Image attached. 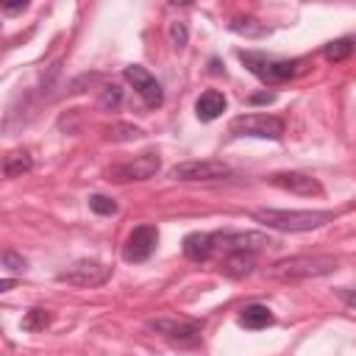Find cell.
Listing matches in <instances>:
<instances>
[{
	"instance_id": "4316f807",
	"label": "cell",
	"mask_w": 356,
	"mask_h": 356,
	"mask_svg": "<svg viewBox=\"0 0 356 356\" xmlns=\"http://www.w3.org/2000/svg\"><path fill=\"white\" fill-rule=\"evenodd\" d=\"M25 8H28V3H6V6H3V14L11 17V14H19V11H25Z\"/></svg>"
},
{
	"instance_id": "4fadbf2b",
	"label": "cell",
	"mask_w": 356,
	"mask_h": 356,
	"mask_svg": "<svg viewBox=\"0 0 356 356\" xmlns=\"http://www.w3.org/2000/svg\"><path fill=\"white\" fill-rule=\"evenodd\" d=\"M214 250H217L214 234H200V231H192V234H186V236H184V256H186L189 261L203 264V261H209V259L214 256Z\"/></svg>"
},
{
	"instance_id": "277c9868",
	"label": "cell",
	"mask_w": 356,
	"mask_h": 356,
	"mask_svg": "<svg viewBox=\"0 0 356 356\" xmlns=\"http://www.w3.org/2000/svg\"><path fill=\"white\" fill-rule=\"evenodd\" d=\"M234 136H256V139H281L284 136V120L273 114H242L231 120Z\"/></svg>"
},
{
	"instance_id": "7402d4cb",
	"label": "cell",
	"mask_w": 356,
	"mask_h": 356,
	"mask_svg": "<svg viewBox=\"0 0 356 356\" xmlns=\"http://www.w3.org/2000/svg\"><path fill=\"white\" fill-rule=\"evenodd\" d=\"M100 103L106 106V108H117L120 103H122V89L117 86V83H106L103 89H100Z\"/></svg>"
},
{
	"instance_id": "83f0119b",
	"label": "cell",
	"mask_w": 356,
	"mask_h": 356,
	"mask_svg": "<svg viewBox=\"0 0 356 356\" xmlns=\"http://www.w3.org/2000/svg\"><path fill=\"white\" fill-rule=\"evenodd\" d=\"M273 100H275L273 92H256V95H250V103H273Z\"/></svg>"
},
{
	"instance_id": "603a6c76",
	"label": "cell",
	"mask_w": 356,
	"mask_h": 356,
	"mask_svg": "<svg viewBox=\"0 0 356 356\" xmlns=\"http://www.w3.org/2000/svg\"><path fill=\"white\" fill-rule=\"evenodd\" d=\"M170 42L175 44V47H186V42H189V31H186V22H170Z\"/></svg>"
},
{
	"instance_id": "f546056e",
	"label": "cell",
	"mask_w": 356,
	"mask_h": 356,
	"mask_svg": "<svg viewBox=\"0 0 356 356\" xmlns=\"http://www.w3.org/2000/svg\"><path fill=\"white\" fill-rule=\"evenodd\" d=\"M11 286H14V278H3V281H0V292H8Z\"/></svg>"
},
{
	"instance_id": "ac0fdd59",
	"label": "cell",
	"mask_w": 356,
	"mask_h": 356,
	"mask_svg": "<svg viewBox=\"0 0 356 356\" xmlns=\"http://www.w3.org/2000/svg\"><path fill=\"white\" fill-rule=\"evenodd\" d=\"M353 47H356V42L353 39H334V42H328L325 47H323V56H325V61H345L350 53H353Z\"/></svg>"
},
{
	"instance_id": "7c38bea8",
	"label": "cell",
	"mask_w": 356,
	"mask_h": 356,
	"mask_svg": "<svg viewBox=\"0 0 356 356\" xmlns=\"http://www.w3.org/2000/svg\"><path fill=\"white\" fill-rule=\"evenodd\" d=\"M273 186L284 189V192H292V195H303V197H320L323 195V184L306 172H273L267 178Z\"/></svg>"
},
{
	"instance_id": "2e32d148",
	"label": "cell",
	"mask_w": 356,
	"mask_h": 356,
	"mask_svg": "<svg viewBox=\"0 0 356 356\" xmlns=\"http://www.w3.org/2000/svg\"><path fill=\"white\" fill-rule=\"evenodd\" d=\"M31 170H33V159L28 150H11L3 156V175L6 178H22Z\"/></svg>"
},
{
	"instance_id": "3957f363",
	"label": "cell",
	"mask_w": 356,
	"mask_h": 356,
	"mask_svg": "<svg viewBox=\"0 0 356 356\" xmlns=\"http://www.w3.org/2000/svg\"><path fill=\"white\" fill-rule=\"evenodd\" d=\"M337 267H339V261L334 256H323V253H314V256H289V259L275 261L267 270V275L275 278V281L292 284V281H309V278L331 275Z\"/></svg>"
},
{
	"instance_id": "484cf974",
	"label": "cell",
	"mask_w": 356,
	"mask_h": 356,
	"mask_svg": "<svg viewBox=\"0 0 356 356\" xmlns=\"http://www.w3.org/2000/svg\"><path fill=\"white\" fill-rule=\"evenodd\" d=\"M337 292H339L342 303H345L348 309H353V312H356V289H337Z\"/></svg>"
},
{
	"instance_id": "52a82bcc",
	"label": "cell",
	"mask_w": 356,
	"mask_h": 356,
	"mask_svg": "<svg viewBox=\"0 0 356 356\" xmlns=\"http://www.w3.org/2000/svg\"><path fill=\"white\" fill-rule=\"evenodd\" d=\"M147 328L156 331L159 337L175 342V345H195L200 339V323L197 320H172V317H156L147 320Z\"/></svg>"
},
{
	"instance_id": "f1b7e54d",
	"label": "cell",
	"mask_w": 356,
	"mask_h": 356,
	"mask_svg": "<svg viewBox=\"0 0 356 356\" xmlns=\"http://www.w3.org/2000/svg\"><path fill=\"white\" fill-rule=\"evenodd\" d=\"M209 64H211V72H214V75H222V72H225V70L220 67V61H217V58H211Z\"/></svg>"
},
{
	"instance_id": "5b68a950",
	"label": "cell",
	"mask_w": 356,
	"mask_h": 356,
	"mask_svg": "<svg viewBox=\"0 0 356 356\" xmlns=\"http://www.w3.org/2000/svg\"><path fill=\"white\" fill-rule=\"evenodd\" d=\"M61 284H72V286H100V284H106L108 278H111V267L108 264H103V261H97V259H81V261H75L72 267H67L64 273H58L56 275Z\"/></svg>"
},
{
	"instance_id": "8992f818",
	"label": "cell",
	"mask_w": 356,
	"mask_h": 356,
	"mask_svg": "<svg viewBox=\"0 0 356 356\" xmlns=\"http://www.w3.org/2000/svg\"><path fill=\"white\" fill-rule=\"evenodd\" d=\"M175 181H220L231 175V167L217 159H197V161H181L170 170Z\"/></svg>"
},
{
	"instance_id": "5bb4252c",
	"label": "cell",
	"mask_w": 356,
	"mask_h": 356,
	"mask_svg": "<svg viewBox=\"0 0 356 356\" xmlns=\"http://www.w3.org/2000/svg\"><path fill=\"white\" fill-rule=\"evenodd\" d=\"M225 106H228V100H225L222 92L206 89V92L197 97V103H195V114H197L200 122H211V120H217V117L225 111Z\"/></svg>"
},
{
	"instance_id": "8fae6325",
	"label": "cell",
	"mask_w": 356,
	"mask_h": 356,
	"mask_svg": "<svg viewBox=\"0 0 356 356\" xmlns=\"http://www.w3.org/2000/svg\"><path fill=\"white\" fill-rule=\"evenodd\" d=\"M214 242L222 245L228 253H231V250L259 253L261 248L273 245V236H270V234H261V231H217V234H214Z\"/></svg>"
},
{
	"instance_id": "9c48e42d",
	"label": "cell",
	"mask_w": 356,
	"mask_h": 356,
	"mask_svg": "<svg viewBox=\"0 0 356 356\" xmlns=\"http://www.w3.org/2000/svg\"><path fill=\"white\" fill-rule=\"evenodd\" d=\"M122 75H125V81L136 89V95L145 100L147 108H156V106L164 103V89H161V83H159L142 64H131V67H125Z\"/></svg>"
},
{
	"instance_id": "9a60e30c",
	"label": "cell",
	"mask_w": 356,
	"mask_h": 356,
	"mask_svg": "<svg viewBox=\"0 0 356 356\" xmlns=\"http://www.w3.org/2000/svg\"><path fill=\"white\" fill-rule=\"evenodd\" d=\"M222 275L225 278H248L256 270V253H245V250H231L222 259Z\"/></svg>"
},
{
	"instance_id": "ba28073f",
	"label": "cell",
	"mask_w": 356,
	"mask_h": 356,
	"mask_svg": "<svg viewBox=\"0 0 356 356\" xmlns=\"http://www.w3.org/2000/svg\"><path fill=\"white\" fill-rule=\"evenodd\" d=\"M161 167V159L156 153H142L131 161H122V164H114L108 170V178L117 181V184H128V181H145V178H153Z\"/></svg>"
},
{
	"instance_id": "e0dca14e",
	"label": "cell",
	"mask_w": 356,
	"mask_h": 356,
	"mask_svg": "<svg viewBox=\"0 0 356 356\" xmlns=\"http://www.w3.org/2000/svg\"><path fill=\"white\" fill-rule=\"evenodd\" d=\"M239 325H242V328H250V331L267 328V325H273V312H270L267 306H261V303H250V306L242 309Z\"/></svg>"
},
{
	"instance_id": "44dd1931",
	"label": "cell",
	"mask_w": 356,
	"mask_h": 356,
	"mask_svg": "<svg viewBox=\"0 0 356 356\" xmlns=\"http://www.w3.org/2000/svg\"><path fill=\"white\" fill-rule=\"evenodd\" d=\"M231 31L245 33V36H264L267 33V25H256V19H234L231 22Z\"/></svg>"
},
{
	"instance_id": "d4e9b609",
	"label": "cell",
	"mask_w": 356,
	"mask_h": 356,
	"mask_svg": "<svg viewBox=\"0 0 356 356\" xmlns=\"http://www.w3.org/2000/svg\"><path fill=\"white\" fill-rule=\"evenodd\" d=\"M3 267H6V270H17V273H19V270H25V267H28V261H25L19 253H14V250H3Z\"/></svg>"
},
{
	"instance_id": "d6986e66",
	"label": "cell",
	"mask_w": 356,
	"mask_h": 356,
	"mask_svg": "<svg viewBox=\"0 0 356 356\" xmlns=\"http://www.w3.org/2000/svg\"><path fill=\"white\" fill-rule=\"evenodd\" d=\"M50 320H53L50 312L36 306V309H31V312L22 317V328H25V331H44V328L50 325Z\"/></svg>"
},
{
	"instance_id": "ffe728a7",
	"label": "cell",
	"mask_w": 356,
	"mask_h": 356,
	"mask_svg": "<svg viewBox=\"0 0 356 356\" xmlns=\"http://www.w3.org/2000/svg\"><path fill=\"white\" fill-rule=\"evenodd\" d=\"M89 209L95 214L108 217V214H117V200L114 197H106V195H89Z\"/></svg>"
},
{
	"instance_id": "cb8c5ba5",
	"label": "cell",
	"mask_w": 356,
	"mask_h": 356,
	"mask_svg": "<svg viewBox=\"0 0 356 356\" xmlns=\"http://www.w3.org/2000/svg\"><path fill=\"white\" fill-rule=\"evenodd\" d=\"M108 136H111L114 142H131V139H139L142 131H139L136 125H117L114 131H108Z\"/></svg>"
},
{
	"instance_id": "7a4b0ae2",
	"label": "cell",
	"mask_w": 356,
	"mask_h": 356,
	"mask_svg": "<svg viewBox=\"0 0 356 356\" xmlns=\"http://www.w3.org/2000/svg\"><path fill=\"white\" fill-rule=\"evenodd\" d=\"M239 58L264 83H281V81L298 78L309 70L306 58H275V56H267L261 50H239Z\"/></svg>"
},
{
	"instance_id": "30bf717a",
	"label": "cell",
	"mask_w": 356,
	"mask_h": 356,
	"mask_svg": "<svg viewBox=\"0 0 356 356\" xmlns=\"http://www.w3.org/2000/svg\"><path fill=\"white\" fill-rule=\"evenodd\" d=\"M156 245H159V231L153 225H136L122 245V256H125V261L139 264V261H147L153 256Z\"/></svg>"
},
{
	"instance_id": "6da1fadb",
	"label": "cell",
	"mask_w": 356,
	"mask_h": 356,
	"mask_svg": "<svg viewBox=\"0 0 356 356\" xmlns=\"http://www.w3.org/2000/svg\"><path fill=\"white\" fill-rule=\"evenodd\" d=\"M253 222L273 228V231H286V234H303V231H317L334 220V211H320V209H256L250 211Z\"/></svg>"
}]
</instances>
